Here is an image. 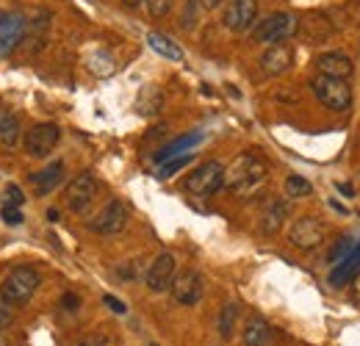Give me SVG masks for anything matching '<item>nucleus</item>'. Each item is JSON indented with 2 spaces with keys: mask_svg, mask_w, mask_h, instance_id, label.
Masks as SVG:
<instances>
[{
  "mask_svg": "<svg viewBox=\"0 0 360 346\" xmlns=\"http://www.w3.org/2000/svg\"><path fill=\"white\" fill-rule=\"evenodd\" d=\"M269 180V161L261 153H241L225 169V188L241 200H252Z\"/></svg>",
  "mask_w": 360,
  "mask_h": 346,
  "instance_id": "obj_1",
  "label": "nucleus"
},
{
  "mask_svg": "<svg viewBox=\"0 0 360 346\" xmlns=\"http://www.w3.org/2000/svg\"><path fill=\"white\" fill-rule=\"evenodd\" d=\"M311 91H314V97L327 111H335V114H347L352 108V100H355L349 81L319 75V72L311 78Z\"/></svg>",
  "mask_w": 360,
  "mask_h": 346,
  "instance_id": "obj_2",
  "label": "nucleus"
},
{
  "mask_svg": "<svg viewBox=\"0 0 360 346\" xmlns=\"http://www.w3.org/2000/svg\"><path fill=\"white\" fill-rule=\"evenodd\" d=\"M39 286H42V274H39L34 266L20 263V266H14V269L3 277L0 291H3V297H6L8 302L25 305L37 291H39Z\"/></svg>",
  "mask_w": 360,
  "mask_h": 346,
  "instance_id": "obj_3",
  "label": "nucleus"
},
{
  "mask_svg": "<svg viewBox=\"0 0 360 346\" xmlns=\"http://www.w3.org/2000/svg\"><path fill=\"white\" fill-rule=\"evenodd\" d=\"M183 188L191 197H211L219 188H225V167L219 161H202L200 167H194L186 174Z\"/></svg>",
  "mask_w": 360,
  "mask_h": 346,
  "instance_id": "obj_4",
  "label": "nucleus"
},
{
  "mask_svg": "<svg viewBox=\"0 0 360 346\" xmlns=\"http://www.w3.org/2000/svg\"><path fill=\"white\" fill-rule=\"evenodd\" d=\"M297 31H300V20H297L294 14H288V11H274L266 20L255 23L252 39L258 44H277V42L291 39Z\"/></svg>",
  "mask_w": 360,
  "mask_h": 346,
  "instance_id": "obj_5",
  "label": "nucleus"
},
{
  "mask_svg": "<svg viewBox=\"0 0 360 346\" xmlns=\"http://www.w3.org/2000/svg\"><path fill=\"white\" fill-rule=\"evenodd\" d=\"M327 238V227L316 217H300L291 230H288V241L300 250V252H316Z\"/></svg>",
  "mask_w": 360,
  "mask_h": 346,
  "instance_id": "obj_6",
  "label": "nucleus"
},
{
  "mask_svg": "<svg viewBox=\"0 0 360 346\" xmlns=\"http://www.w3.org/2000/svg\"><path fill=\"white\" fill-rule=\"evenodd\" d=\"M97 191H100V186H97V177H94V174L91 172L75 174V177L70 180L67 191H64V205H67L70 211H75V214H84L91 203H94Z\"/></svg>",
  "mask_w": 360,
  "mask_h": 346,
  "instance_id": "obj_7",
  "label": "nucleus"
},
{
  "mask_svg": "<svg viewBox=\"0 0 360 346\" xmlns=\"http://www.w3.org/2000/svg\"><path fill=\"white\" fill-rule=\"evenodd\" d=\"M258 23V0H230L222 17V25L233 34H247Z\"/></svg>",
  "mask_w": 360,
  "mask_h": 346,
  "instance_id": "obj_8",
  "label": "nucleus"
},
{
  "mask_svg": "<svg viewBox=\"0 0 360 346\" xmlns=\"http://www.w3.org/2000/svg\"><path fill=\"white\" fill-rule=\"evenodd\" d=\"M58 139H61V128H58V125H53V122H39V125H34V128L25 133L22 144H25V153H28L31 158H47V155L56 150Z\"/></svg>",
  "mask_w": 360,
  "mask_h": 346,
  "instance_id": "obj_9",
  "label": "nucleus"
},
{
  "mask_svg": "<svg viewBox=\"0 0 360 346\" xmlns=\"http://www.w3.org/2000/svg\"><path fill=\"white\" fill-rule=\"evenodd\" d=\"M128 219H131V211L122 200H111L97 217L89 222V227L100 236H117L128 227Z\"/></svg>",
  "mask_w": 360,
  "mask_h": 346,
  "instance_id": "obj_10",
  "label": "nucleus"
},
{
  "mask_svg": "<svg viewBox=\"0 0 360 346\" xmlns=\"http://www.w3.org/2000/svg\"><path fill=\"white\" fill-rule=\"evenodd\" d=\"M169 291H172V300H175L178 305L191 307V305H197L200 300H202V294H205V283H202L200 271H194V269H183V271L175 274Z\"/></svg>",
  "mask_w": 360,
  "mask_h": 346,
  "instance_id": "obj_11",
  "label": "nucleus"
},
{
  "mask_svg": "<svg viewBox=\"0 0 360 346\" xmlns=\"http://www.w3.org/2000/svg\"><path fill=\"white\" fill-rule=\"evenodd\" d=\"M178 274V260L172 252H161L158 258L147 266V274H144V283L153 294H161V291H169L172 280Z\"/></svg>",
  "mask_w": 360,
  "mask_h": 346,
  "instance_id": "obj_12",
  "label": "nucleus"
},
{
  "mask_svg": "<svg viewBox=\"0 0 360 346\" xmlns=\"http://www.w3.org/2000/svg\"><path fill=\"white\" fill-rule=\"evenodd\" d=\"M291 67H294V50H291V44H285V42L269 44V47L264 50V56H261V70H264V75H269V78H277V75L288 72Z\"/></svg>",
  "mask_w": 360,
  "mask_h": 346,
  "instance_id": "obj_13",
  "label": "nucleus"
},
{
  "mask_svg": "<svg viewBox=\"0 0 360 346\" xmlns=\"http://www.w3.org/2000/svg\"><path fill=\"white\" fill-rule=\"evenodd\" d=\"M316 72L319 75H330V78H352L355 72V64L347 53H338V50H330V53H321L316 56Z\"/></svg>",
  "mask_w": 360,
  "mask_h": 346,
  "instance_id": "obj_14",
  "label": "nucleus"
},
{
  "mask_svg": "<svg viewBox=\"0 0 360 346\" xmlns=\"http://www.w3.org/2000/svg\"><path fill=\"white\" fill-rule=\"evenodd\" d=\"M25 31H28V23H25V17H20V14H8V17L0 23V56H3V58L11 56V53L22 44Z\"/></svg>",
  "mask_w": 360,
  "mask_h": 346,
  "instance_id": "obj_15",
  "label": "nucleus"
},
{
  "mask_svg": "<svg viewBox=\"0 0 360 346\" xmlns=\"http://www.w3.org/2000/svg\"><path fill=\"white\" fill-rule=\"evenodd\" d=\"M358 277H360V244H355L347 258H341L330 269V277H327V280H330V286L341 288V286H349V283L358 280Z\"/></svg>",
  "mask_w": 360,
  "mask_h": 346,
  "instance_id": "obj_16",
  "label": "nucleus"
},
{
  "mask_svg": "<svg viewBox=\"0 0 360 346\" xmlns=\"http://www.w3.org/2000/svg\"><path fill=\"white\" fill-rule=\"evenodd\" d=\"M288 211H291V205H288V200H269L266 205H264V211H261V219H258V227H261V233L264 236H274L280 227H283V222L288 219Z\"/></svg>",
  "mask_w": 360,
  "mask_h": 346,
  "instance_id": "obj_17",
  "label": "nucleus"
},
{
  "mask_svg": "<svg viewBox=\"0 0 360 346\" xmlns=\"http://www.w3.org/2000/svg\"><path fill=\"white\" fill-rule=\"evenodd\" d=\"M61 180H64V164H61V161H53V164H47L45 169L31 174V186H34V191H37L39 197L56 191V188L61 186Z\"/></svg>",
  "mask_w": 360,
  "mask_h": 346,
  "instance_id": "obj_18",
  "label": "nucleus"
},
{
  "mask_svg": "<svg viewBox=\"0 0 360 346\" xmlns=\"http://www.w3.org/2000/svg\"><path fill=\"white\" fill-rule=\"evenodd\" d=\"M241 341H244V346H266L271 341L269 321H266L261 313H252V316L244 321V333H241Z\"/></svg>",
  "mask_w": 360,
  "mask_h": 346,
  "instance_id": "obj_19",
  "label": "nucleus"
},
{
  "mask_svg": "<svg viewBox=\"0 0 360 346\" xmlns=\"http://www.w3.org/2000/svg\"><path fill=\"white\" fill-rule=\"evenodd\" d=\"M200 141H202V133H200V130L183 133V136L172 139L169 144H164V147L158 150L155 161H158V164H164V161H169V158H175V155H183V153H188V150H191V147H197Z\"/></svg>",
  "mask_w": 360,
  "mask_h": 346,
  "instance_id": "obj_20",
  "label": "nucleus"
},
{
  "mask_svg": "<svg viewBox=\"0 0 360 346\" xmlns=\"http://www.w3.org/2000/svg\"><path fill=\"white\" fill-rule=\"evenodd\" d=\"M300 25H302V31L311 42H324L333 34V25H330L327 14H308L305 23H300Z\"/></svg>",
  "mask_w": 360,
  "mask_h": 346,
  "instance_id": "obj_21",
  "label": "nucleus"
},
{
  "mask_svg": "<svg viewBox=\"0 0 360 346\" xmlns=\"http://www.w3.org/2000/svg\"><path fill=\"white\" fill-rule=\"evenodd\" d=\"M20 117L17 114H11V111H3L0 114V147H17V141H20Z\"/></svg>",
  "mask_w": 360,
  "mask_h": 346,
  "instance_id": "obj_22",
  "label": "nucleus"
},
{
  "mask_svg": "<svg viewBox=\"0 0 360 346\" xmlns=\"http://www.w3.org/2000/svg\"><path fill=\"white\" fill-rule=\"evenodd\" d=\"M147 44H150L158 56H164V58H169V61H180V58H183V50H180L169 37H164V34H147Z\"/></svg>",
  "mask_w": 360,
  "mask_h": 346,
  "instance_id": "obj_23",
  "label": "nucleus"
},
{
  "mask_svg": "<svg viewBox=\"0 0 360 346\" xmlns=\"http://www.w3.org/2000/svg\"><path fill=\"white\" fill-rule=\"evenodd\" d=\"M236 324H238V305H236V302L222 305L219 319H217V330H219V335H222L225 341H230V338H233Z\"/></svg>",
  "mask_w": 360,
  "mask_h": 346,
  "instance_id": "obj_24",
  "label": "nucleus"
},
{
  "mask_svg": "<svg viewBox=\"0 0 360 346\" xmlns=\"http://www.w3.org/2000/svg\"><path fill=\"white\" fill-rule=\"evenodd\" d=\"M285 194L291 200H302V197H311L314 194V186L311 180H305L302 174H288L285 177Z\"/></svg>",
  "mask_w": 360,
  "mask_h": 346,
  "instance_id": "obj_25",
  "label": "nucleus"
},
{
  "mask_svg": "<svg viewBox=\"0 0 360 346\" xmlns=\"http://www.w3.org/2000/svg\"><path fill=\"white\" fill-rule=\"evenodd\" d=\"M191 158H194V155L183 153V155H175V158L164 161V164H161V169H158V177H161V180H169V177H172V174H178L183 167H188V164H191Z\"/></svg>",
  "mask_w": 360,
  "mask_h": 346,
  "instance_id": "obj_26",
  "label": "nucleus"
},
{
  "mask_svg": "<svg viewBox=\"0 0 360 346\" xmlns=\"http://www.w3.org/2000/svg\"><path fill=\"white\" fill-rule=\"evenodd\" d=\"M352 247H355V241H352L349 236H341V238L335 241V247L330 250V255H327V260H330V263H338V260L347 258V255L352 252Z\"/></svg>",
  "mask_w": 360,
  "mask_h": 346,
  "instance_id": "obj_27",
  "label": "nucleus"
},
{
  "mask_svg": "<svg viewBox=\"0 0 360 346\" xmlns=\"http://www.w3.org/2000/svg\"><path fill=\"white\" fill-rule=\"evenodd\" d=\"M114 344H117V338H114L111 333H105V330H94V333H89L78 346H114Z\"/></svg>",
  "mask_w": 360,
  "mask_h": 346,
  "instance_id": "obj_28",
  "label": "nucleus"
},
{
  "mask_svg": "<svg viewBox=\"0 0 360 346\" xmlns=\"http://www.w3.org/2000/svg\"><path fill=\"white\" fill-rule=\"evenodd\" d=\"M144 3H147L150 17H155V20L167 17V14L172 11V6H175V0H144Z\"/></svg>",
  "mask_w": 360,
  "mask_h": 346,
  "instance_id": "obj_29",
  "label": "nucleus"
},
{
  "mask_svg": "<svg viewBox=\"0 0 360 346\" xmlns=\"http://www.w3.org/2000/svg\"><path fill=\"white\" fill-rule=\"evenodd\" d=\"M14 321V302H8L0 291V330H8Z\"/></svg>",
  "mask_w": 360,
  "mask_h": 346,
  "instance_id": "obj_30",
  "label": "nucleus"
},
{
  "mask_svg": "<svg viewBox=\"0 0 360 346\" xmlns=\"http://www.w3.org/2000/svg\"><path fill=\"white\" fill-rule=\"evenodd\" d=\"M0 217H3V222L6 224H11V227H20L25 219H22V211L17 208V205H6L3 211H0Z\"/></svg>",
  "mask_w": 360,
  "mask_h": 346,
  "instance_id": "obj_31",
  "label": "nucleus"
},
{
  "mask_svg": "<svg viewBox=\"0 0 360 346\" xmlns=\"http://www.w3.org/2000/svg\"><path fill=\"white\" fill-rule=\"evenodd\" d=\"M6 197H8V205H17V208H22V203H25V194H22V188L17 183L6 186Z\"/></svg>",
  "mask_w": 360,
  "mask_h": 346,
  "instance_id": "obj_32",
  "label": "nucleus"
},
{
  "mask_svg": "<svg viewBox=\"0 0 360 346\" xmlns=\"http://www.w3.org/2000/svg\"><path fill=\"white\" fill-rule=\"evenodd\" d=\"M117 274H120L122 280H134L136 274H139V260H128V263H122V266L117 269Z\"/></svg>",
  "mask_w": 360,
  "mask_h": 346,
  "instance_id": "obj_33",
  "label": "nucleus"
},
{
  "mask_svg": "<svg viewBox=\"0 0 360 346\" xmlns=\"http://www.w3.org/2000/svg\"><path fill=\"white\" fill-rule=\"evenodd\" d=\"M103 305H105V307H111V310H114V313H120V316H122V313H128L125 302H122V300H117V297H111V294H105V297H103Z\"/></svg>",
  "mask_w": 360,
  "mask_h": 346,
  "instance_id": "obj_34",
  "label": "nucleus"
},
{
  "mask_svg": "<svg viewBox=\"0 0 360 346\" xmlns=\"http://www.w3.org/2000/svg\"><path fill=\"white\" fill-rule=\"evenodd\" d=\"M194 17H197V0H188V8L183 14V28H191L194 25Z\"/></svg>",
  "mask_w": 360,
  "mask_h": 346,
  "instance_id": "obj_35",
  "label": "nucleus"
},
{
  "mask_svg": "<svg viewBox=\"0 0 360 346\" xmlns=\"http://www.w3.org/2000/svg\"><path fill=\"white\" fill-rule=\"evenodd\" d=\"M61 305H64V307H67V310H78V297H75V294H67V297H64V300H61Z\"/></svg>",
  "mask_w": 360,
  "mask_h": 346,
  "instance_id": "obj_36",
  "label": "nucleus"
},
{
  "mask_svg": "<svg viewBox=\"0 0 360 346\" xmlns=\"http://www.w3.org/2000/svg\"><path fill=\"white\" fill-rule=\"evenodd\" d=\"M225 0H202V8H208V11H214V8H219Z\"/></svg>",
  "mask_w": 360,
  "mask_h": 346,
  "instance_id": "obj_37",
  "label": "nucleus"
},
{
  "mask_svg": "<svg viewBox=\"0 0 360 346\" xmlns=\"http://www.w3.org/2000/svg\"><path fill=\"white\" fill-rule=\"evenodd\" d=\"M338 191H341V194H347V197H352V194H355V188H352V186H347V183H341V186H338Z\"/></svg>",
  "mask_w": 360,
  "mask_h": 346,
  "instance_id": "obj_38",
  "label": "nucleus"
},
{
  "mask_svg": "<svg viewBox=\"0 0 360 346\" xmlns=\"http://www.w3.org/2000/svg\"><path fill=\"white\" fill-rule=\"evenodd\" d=\"M122 3H125V6H128V8H136V6H141V3H144V0H122Z\"/></svg>",
  "mask_w": 360,
  "mask_h": 346,
  "instance_id": "obj_39",
  "label": "nucleus"
},
{
  "mask_svg": "<svg viewBox=\"0 0 360 346\" xmlns=\"http://www.w3.org/2000/svg\"><path fill=\"white\" fill-rule=\"evenodd\" d=\"M47 219H50V222H56V219H58V211H53V208H50V211H47Z\"/></svg>",
  "mask_w": 360,
  "mask_h": 346,
  "instance_id": "obj_40",
  "label": "nucleus"
},
{
  "mask_svg": "<svg viewBox=\"0 0 360 346\" xmlns=\"http://www.w3.org/2000/svg\"><path fill=\"white\" fill-rule=\"evenodd\" d=\"M150 346H158V344H150Z\"/></svg>",
  "mask_w": 360,
  "mask_h": 346,
  "instance_id": "obj_41",
  "label": "nucleus"
}]
</instances>
